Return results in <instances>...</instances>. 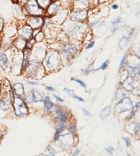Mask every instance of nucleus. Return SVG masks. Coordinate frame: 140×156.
I'll return each mask as SVG.
<instances>
[{"instance_id":"1","label":"nucleus","mask_w":140,"mask_h":156,"mask_svg":"<svg viewBox=\"0 0 140 156\" xmlns=\"http://www.w3.org/2000/svg\"><path fill=\"white\" fill-rule=\"evenodd\" d=\"M1 92H0V110L7 112L12 108L13 94L11 86L6 78L0 77Z\"/></svg>"},{"instance_id":"2","label":"nucleus","mask_w":140,"mask_h":156,"mask_svg":"<svg viewBox=\"0 0 140 156\" xmlns=\"http://www.w3.org/2000/svg\"><path fill=\"white\" fill-rule=\"evenodd\" d=\"M61 65V57L57 51H50L45 57L44 66L47 72H53L60 68Z\"/></svg>"},{"instance_id":"3","label":"nucleus","mask_w":140,"mask_h":156,"mask_svg":"<svg viewBox=\"0 0 140 156\" xmlns=\"http://www.w3.org/2000/svg\"><path fill=\"white\" fill-rule=\"evenodd\" d=\"M12 108L16 117L26 116L29 113L27 105L22 97L13 95Z\"/></svg>"},{"instance_id":"4","label":"nucleus","mask_w":140,"mask_h":156,"mask_svg":"<svg viewBox=\"0 0 140 156\" xmlns=\"http://www.w3.org/2000/svg\"><path fill=\"white\" fill-rule=\"evenodd\" d=\"M58 144V146L62 149H70L74 143V136L71 133H67L65 134H59L58 140L56 141Z\"/></svg>"},{"instance_id":"5","label":"nucleus","mask_w":140,"mask_h":156,"mask_svg":"<svg viewBox=\"0 0 140 156\" xmlns=\"http://www.w3.org/2000/svg\"><path fill=\"white\" fill-rule=\"evenodd\" d=\"M42 68L43 65L41 62H39L37 59H32L30 61L27 67L26 68V74L29 77L37 79Z\"/></svg>"},{"instance_id":"6","label":"nucleus","mask_w":140,"mask_h":156,"mask_svg":"<svg viewBox=\"0 0 140 156\" xmlns=\"http://www.w3.org/2000/svg\"><path fill=\"white\" fill-rule=\"evenodd\" d=\"M24 9H25V11L23 12L27 15L39 16L43 14V9L39 6L36 0H30L26 3Z\"/></svg>"},{"instance_id":"7","label":"nucleus","mask_w":140,"mask_h":156,"mask_svg":"<svg viewBox=\"0 0 140 156\" xmlns=\"http://www.w3.org/2000/svg\"><path fill=\"white\" fill-rule=\"evenodd\" d=\"M132 106H133V105H132V101L130 100V98L127 97H124L117 103L114 110L116 113H121L131 110Z\"/></svg>"},{"instance_id":"8","label":"nucleus","mask_w":140,"mask_h":156,"mask_svg":"<svg viewBox=\"0 0 140 156\" xmlns=\"http://www.w3.org/2000/svg\"><path fill=\"white\" fill-rule=\"evenodd\" d=\"M60 53L66 60L73 58L77 53V48L73 44L63 45L60 48Z\"/></svg>"},{"instance_id":"9","label":"nucleus","mask_w":140,"mask_h":156,"mask_svg":"<svg viewBox=\"0 0 140 156\" xmlns=\"http://www.w3.org/2000/svg\"><path fill=\"white\" fill-rule=\"evenodd\" d=\"M27 25L32 28L33 30L41 29L44 24V18L41 16H31L27 19Z\"/></svg>"},{"instance_id":"10","label":"nucleus","mask_w":140,"mask_h":156,"mask_svg":"<svg viewBox=\"0 0 140 156\" xmlns=\"http://www.w3.org/2000/svg\"><path fill=\"white\" fill-rule=\"evenodd\" d=\"M87 16H88L87 10L73 11L72 14H71V17H72L73 20L79 23L84 22V20H85L87 19Z\"/></svg>"},{"instance_id":"11","label":"nucleus","mask_w":140,"mask_h":156,"mask_svg":"<svg viewBox=\"0 0 140 156\" xmlns=\"http://www.w3.org/2000/svg\"><path fill=\"white\" fill-rule=\"evenodd\" d=\"M11 91L13 95H16L23 98L25 95V88L21 83H16L11 86Z\"/></svg>"},{"instance_id":"12","label":"nucleus","mask_w":140,"mask_h":156,"mask_svg":"<svg viewBox=\"0 0 140 156\" xmlns=\"http://www.w3.org/2000/svg\"><path fill=\"white\" fill-rule=\"evenodd\" d=\"M19 33H20V38L25 39V41H28V40H30L32 37L33 29L31 27H30L29 25H27L21 28Z\"/></svg>"},{"instance_id":"13","label":"nucleus","mask_w":140,"mask_h":156,"mask_svg":"<svg viewBox=\"0 0 140 156\" xmlns=\"http://www.w3.org/2000/svg\"><path fill=\"white\" fill-rule=\"evenodd\" d=\"M30 93L33 104L44 102V98H43L42 94L39 90H38L37 89H32L30 91Z\"/></svg>"},{"instance_id":"14","label":"nucleus","mask_w":140,"mask_h":156,"mask_svg":"<svg viewBox=\"0 0 140 156\" xmlns=\"http://www.w3.org/2000/svg\"><path fill=\"white\" fill-rule=\"evenodd\" d=\"M23 52V60L22 63V67H21V72L25 71L26 68L27 67L28 64L30 62V57L31 55V49L25 48Z\"/></svg>"},{"instance_id":"15","label":"nucleus","mask_w":140,"mask_h":156,"mask_svg":"<svg viewBox=\"0 0 140 156\" xmlns=\"http://www.w3.org/2000/svg\"><path fill=\"white\" fill-rule=\"evenodd\" d=\"M126 69L127 72L128 74H129L130 76H131L132 78H134L135 76H137V74H139V66L138 65H131V64H127L126 65Z\"/></svg>"},{"instance_id":"16","label":"nucleus","mask_w":140,"mask_h":156,"mask_svg":"<svg viewBox=\"0 0 140 156\" xmlns=\"http://www.w3.org/2000/svg\"><path fill=\"white\" fill-rule=\"evenodd\" d=\"M44 112L46 114H48V113L52 112V110L54 108V104L52 100H51L49 96H46L44 98Z\"/></svg>"},{"instance_id":"17","label":"nucleus","mask_w":140,"mask_h":156,"mask_svg":"<svg viewBox=\"0 0 140 156\" xmlns=\"http://www.w3.org/2000/svg\"><path fill=\"white\" fill-rule=\"evenodd\" d=\"M70 114L67 111L63 109V111L57 115L56 120L57 123L58 122H62V123H67L69 119H70Z\"/></svg>"},{"instance_id":"18","label":"nucleus","mask_w":140,"mask_h":156,"mask_svg":"<svg viewBox=\"0 0 140 156\" xmlns=\"http://www.w3.org/2000/svg\"><path fill=\"white\" fill-rule=\"evenodd\" d=\"M133 81L134 79L131 76L127 77L125 81L121 83V86H123V88L124 89L125 91L126 92H131L133 89Z\"/></svg>"},{"instance_id":"19","label":"nucleus","mask_w":140,"mask_h":156,"mask_svg":"<svg viewBox=\"0 0 140 156\" xmlns=\"http://www.w3.org/2000/svg\"><path fill=\"white\" fill-rule=\"evenodd\" d=\"M60 7V5L59 2H54V3H52L50 4L48 8H47V13L51 16L54 15V14H56L58 12Z\"/></svg>"},{"instance_id":"20","label":"nucleus","mask_w":140,"mask_h":156,"mask_svg":"<svg viewBox=\"0 0 140 156\" xmlns=\"http://www.w3.org/2000/svg\"><path fill=\"white\" fill-rule=\"evenodd\" d=\"M8 57L5 53H0V69L4 70L8 66Z\"/></svg>"},{"instance_id":"21","label":"nucleus","mask_w":140,"mask_h":156,"mask_svg":"<svg viewBox=\"0 0 140 156\" xmlns=\"http://www.w3.org/2000/svg\"><path fill=\"white\" fill-rule=\"evenodd\" d=\"M111 106H106L105 108H104L100 112L99 116H100L102 120H105L111 115Z\"/></svg>"},{"instance_id":"22","label":"nucleus","mask_w":140,"mask_h":156,"mask_svg":"<svg viewBox=\"0 0 140 156\" xmlns=\"http://www.w3.org/2000/svg\"><path fill=\"white\" fill-rule=\"evenodd\" d=\"M16 48H18L20 50H24V49L27 47V41H25V39L20 38L18 40H16L15 44H14Z\"/></svg>"},{"instance_id":"23","label":"nucleus","mask_w":140,"mask_h":156,"mask_svg":"<svg viewBox=\"0 0 140 156\" xmlns=\"http://www.w3.org/2000/svg\"><path fill=\"white\" fill-rule=\"evenodd\" d=\"M41 9H47L51 4V0H36Z\"/></svg>"},{"instance_id":"24","label":"nucleus","mask_w":140,"mask_h":156,"mask_svg":"<svg viewBox=\"0 0 140 156\" xmlns=\"http://www.w3.org/2000/svg\"><path fill=\"white\" fill-rule=\"evenodd\" d=\"M139 102L136 103L135 105V106H132V108H131V112H130L129 116H128V119H131L134 117L135 114L137 112V110L139 109Z\"/></svg>"},{"instance_id":"25","label":"nucleus","mask_w":140,"mask_h":156,"mask_svg":"<svg viewBox=\"0 0 140 156\" xmlns=\"http://www.w3.org/2000/svg\"><path fill=\"white\" fill-rule=\"evenodd\" d=\"M67 129L69 132L72 134V135H77V126H76V124L74 122H71L67 127Z\"/></svg>"},{"instance_id":"26","label":"nucleus","mask_w":140,"mask_h":156,"mask_svg":"<svg viewBox=\"0 0 140 156\" xmlns=\"http://www.w3.org/2000/svg\"><path fill=\"white\" fill-rule=\"evenodd\" d=\"M127 54H125L124 55L121 59V61H120V65H119V67H118V73H120V70L122 69V68L123 67V65H124V64L125 63V62L127 61Z\"/></svg>"},{"instance_id":"27","label":"nucleus","mask_w":140,"mask_h":156,"mask_svg":"<svg viewBox=\"0 0 140 156\" xmlns=\"http://www.w3.org/2000/svg\"><path fill=\"white\" fill-rule=\"evenodd\" d=\"M127 41H128V38L125 36H123L120 40V42H119L120 46L121 47V48H123V47L126 46V44H127Z\"/></svg>"},{"instance_id":"28","label":"nucleus","mask_w":140,"mask_h":156,"mask_svg":"<svg viewBox=\"0 0 140 156\" xmlns=\"http://www.w3.org/2000/svg\"><path fill=\"white\" fill-rule=\"evenodd\" d=\"M64 92H65V93H67L69 96L72 97V98H74V97L77 95V94H75L74 91L73 90H71V89H69V88H64Z\"/></svg>"},{"instance_id":"29","label":"nucleus","mask_w":140,"mask_h":156,"mask_svg":"<svg viewBox=\"0 0 140 156\" xmlns=\"http://www.w3.org/2000/svg\"><path fill=\"white\" fill-rule=\"evenodd\" d=\"M63 108H62L61 105H59V104H57L56 106H54V113H55L56 115H58L59 113L63 111Z\"/></svg>"},{"instance_id":"30","label":"nucleus","mask_w":140,"mask_h":156,"mask_svg":"<svg viewBox=\"0 0 140 156\" xmlns=\"http://www.w3.org/2000/svg\"><path fill=\"white\" fill-rule=\"evenodd\" d=\"M36 40L35 39H33V38H31L30 40H28V42L27 43V48H32L33 46H34V44L36 43Z\"/></svg>"},{"instance_id":"31","label":"nucleus","mask_w":140,"mask_h":156,"mask_svg":"<svg viewBox=\"0 0 140 156\" xmlns=\"http://www.w3.org/2000/svg\"><path fill=\"white\" fill-rule=\"evenodd\" d=\"M109 64V60H106L105 62H104V63L102 64V65H101V67H99V68H98V69H96L95 70V71H98V70H100V69H102V70H104V69H106V68L108 67Z\"/></svg>"},{"instance_id":"32","label":"nucleus","mask_w":140,"mask_h":156,"mask_svg":"<svg viewBox=\"0 0 140 156\" xmlns=\"http://www.w3.org/2000/svg\"><path fill=\"white\" fill-rule=\"evenodd\" d=\"M44 33L41 32H39L36 36H35V40H36V41H41V40L44 39Z\"/></svg>"},{"instance_id":"33","label":"nucleus","mask_w":140,"mask_h":156,"mask_svg":"<svg viewBox=\"0 0 140 156\" xmlns=\"http://www.w3.org/2000/svg\"><path fill=\"white\" fill-rule=\"evenodd\" d=\"M93 66H94L93 63L91 64V65H90L86 69L84 70V74H89V73H91L92 71L93 70Z\"/></svg>"},{"instance_id":"34","label":"nucleus","mask_w":140,"mask_h":156,"mask_svg":"<svg viewBox=\"0 0 140 156\" xmlns=\"http://www.w3.org/2000/svg\"><path fill=\"white\" fill-rule=\"evenodd\" d=\"M134 134L135 135H137L139 133V122H136L135 125L134 129H133Z\"/></svg>"},{"instance_id":"35","label":"nucleus","mask_w":140,"mask_h":156,"mask_svg":"<svg viewBox=\"0 0 140 156\" xmlns=\"http://www.w3.org/2000/svg\"><path fill=\"white\" fill-rule=\"evenodd\" d=\"M105 150H106V152H107L108 153H109L110 155H112L113 153V152H114V151H115V148H114V147H113V146H109L108 147H106L105 148Z\"/></svg>"},{"instance_id":"36","label":"nucleus","mask_w":140,"mask_h":156,"mask_svg":"<svg viewBox=\"0 0 140 156\" xmlns=\"http://www.w3.org/2000/svg\"><path fill=\"white\" fill-rule=\"evenodd\" d=\"M4 134H5V129H4V127L3 125H0V141H2Z\"/></svg>"},{"instance_id":"37","label":"nucleus","mask_w":140,"mask_h":156,"mask_svg":"<svg viewBox=\"0 0 140 156\" xmlns=\"http://www.w3.org/2000/svg\"><path fill=\"white\" fill-rule=\"evenodd\" d=\"M121 18L120 17H118V18H116L115 19H113V20L111 21V24L112 25H117L118 24V23H120V22H121Z\"/></svg>"},{"instance_id":"38","label":"nucleus","mask_w":140,"mask_h":156,"mask_svg":"<svg viewBox=\"0 0 140 156\" xmlns=\"http://www.w3.org/2000/svg\"><path fill=\"white\" fill-rule=\"evenodd\" d=\"M73 81H74L75 82H77V83H79L80 86H81L82 87H86V85H85V83H84V81H81L80 79H73Z\"/></svg>"},{"instance_id":"39","label":"nucleus","mask_w":140,"mask_h":156,"mask_svg":"<svg viewBox=\"0 0 140 156\" xmlns=\"http://www.w3.org/2000/svg\"><path fill=\"white\" fill-rule=\"evenodd\" d=\"M125 142L126 144L127 147H130V145H131V140H130V138L129 136H126V137L124 138Z\"/></svg>"},{"instance_id":"40","label":"nucleus","mask_w":140,"mask_h":156,"mask_svg":"<svg viewBox=\"0 0 140 156\" xmlns=\"http://www.w3.org/2000/svg\"><path fill=\"white\" fill-rule=\"evenodd\" d=\"M77 1L85 6H88L89 5V0H77Z\"/></svg>"},{"instance_id":"41","label":"nucleus","mask_w":140,"mask_h":156,"mask_svg":"<svg viewBox=\"0 0 140 156\" xmlns=\"http://www.w3.org/2000/svg\"><path fill=\"white\" fill-rule=\"evenodd\" d=\"M45 89L47 91H49V92H54L55 91V88L51 86H45Z\"/></svg>"},{"instance_id":"42","label":"nucleus","mask_w":140,"mask_h":156,"mask_svg":"<svg viewBox=\"0 0 140 156\" xmlns=\"http://www.w3.org/2000/svg\"><path fill=\"white\" fill-rule=\"evenodd\" d=\"M4 27V20L2 17H0V33H1Z\"/></svg>"},{"instance_id":"43","label":"nucleus","mask_w":140,"mask_h":156,"mask_svg":"<svg viewBox=\"0 0 140 156\" xmlns=\"http://www.w3.org/2000/svg\"><path fill=\"white\" fill-rule=\"evenodd\" d=\"M27 83L29 85H31V86H37L38 83H39V82L38 81H28Z\"/></svg>"},{"instance_id":"44","label":"nucleus","mask_w":140,"mask_h":156,"mask_svg":"<svg viewBox=\"0 0 140 156\" xmlns=\"http://www.w3.org/2000/svg\"><path fill=\"white\" fill-rule=\"evenodd\" d=\"M82 111H83V113H84V114L85 115V116H90V115H91V113H90V112L88 110L84 109V108H82Z\"/></svg>"},{"instance_id":"45","label":"nucleus","mask_w":140,"mask_h":156,"mask_svg":"<svg viewBox=\"0 0 140 156\" xmlns=\"http://www.w3.org/2000/svg\"><path fill=\"white\" fill-rule=\"evenodd\" d=\"M53 96H54V98H55L57 100L59 101H60V102H63V101H64L63 99L61 98L60 97L58 96V95H57V94H53Z\"/></svg>"},{"instance_id":"46","label":"nucleus","mask_w":140,"mask_h":156,"mask_svg":"<svg viewBox=\"0 0 140 156\" xmlns=\"http://www.w3.org/2000/svg\"><path fill=\"white\" fill-rule=\"evenodd\" d=\"M74 99H75V100H77V101H82V102H84V99H83L82 98H81V97H79L77 95H76L74 98Z\"/></svg>"},{"instance_id":"47","label":"nucleus","mask_w":140,"mask_h":156,"mask_svg":"<svg viewBox=\"0 0 140 156\" xmlns=\"http://www.w3.org/2000/svg\"><path fill=\"white\" fill-rule=\"evenodd\" d=\"M94 44H95V41H91V43H90V44L86 46V49H90V48H92V47L94 46Z\"/></svg>"},{"instance_id":"48","label":"nucleus","mask_w":140,"mask_h":156,"mask_svg":"<svg viewBox=\"0 0 140 156\" xmlns=\"http://www.w3.org/2000/svg\"><path fill=\"white\" fill-rule=\"evenodd\" d=\"M79 153H80V150L79 149H76V150H74V153H72V155H78L79 154Z\"/></svg>"},{"instance_id":"49","label":"nucleus","mask_w":140,"mask_h":156,"mask_svg":"<svg viewBox=\"0 0 140 156\" xmlns=\"http://www.w3.org/2000/svg\"><path fill=\"white\" fill-rule=\"evenodd\" d=\"M111 8H112L113 9H117L118 8V6L117 5V4H113V5L111 6Z\"/></svg>"},{"instance_id":"50","label":"nucleus","mask_w":140,"mask_h":156,"mask_svg":"<svg viewBox=\"0 0 140 156\" xmlns=\"http://www.w3.org/2000/svg\"><path fill=\"white\" fill-rule=\"evenodd\" d=\"M21 1H22L23 3H25V4H26V3H27L29 1H30V0H21Z\"/></svg>"},{"instance_id":"51","label":"nucleus","mask_w":140,"mask_h":156,"mask_svg":"<svg viewBox=\"0 0 140 156\" xmlns=\"http://www.w3.org/2000/svg\"><path fill=\"white\" fill-rule=\"evenodd\" d=\"M11 1H12L13 3H15V4H18V0H11Z\"/></svg>"},{"instance_id":"52","label":"nucleus","mask_w":140,"mask_h":156,"mask_svg":"<svg viewBox=\"0 0 140 156\" xmlns=\"http://www.w3.org/2000/svg\"><path fill=\"white\" fill-rule=\"evenodd\" d=\"M1 48H2V38L0 37V50H1Z\"/></svg>"},{"instance_id":"53","label":"nucleus","mask_w":140,"mask_h":156,"mask_svg":"<svg viewBox=\"0 0 140 156\" xmlns=\"http://www.w3.org/2000/svg\"><path fill=\"white\" fill-rule=\"evenodd\" d=\"M117 30V27H113V29L112 30V32H114V31H116Z\"/></svg>"},{"instance_id":"54","label":"nucleus","mask_w":140,"mask_h":156,"mask_svg":"<svg viewBox=\"0 0 140 156\" xmlns=\"http://www.w3.org/2000/svg\"><path fill=\"white\" fill-rule=\"evenodd\" d=\"M73 64H74V62H70V64H69V65H68V67H70V66H72V65H73Z\"/></svg>"},{"instance_id":"55","label":"nucleus","mask_w":140,"mask_h":156,"mask_svg":"<svg viewBox=\"0 0 140 156\" xmlns=\"http://www.w3.org/2000/svg\"><path fill=\"white\" fill-rule=\"evenodd\" d=\"M1 88H2V86H1V81H0V92H1Z\"/></svg>"},{"instance_id":"56","label":"nucleus","mask_w":140,"mask_h":156,"mask_svg":"<svg viewBox=\"0 0 140 156\" xmlns=\"http://www.w3.org/2000/svg\"><path fill=\"white\" fill-rule=\"evenodd\" d=\"M40 155H45V154H44V153H40V154H39Z\"/></svg>"}]
</instances>
